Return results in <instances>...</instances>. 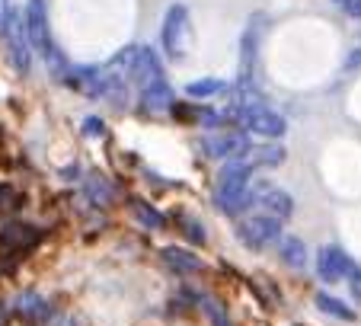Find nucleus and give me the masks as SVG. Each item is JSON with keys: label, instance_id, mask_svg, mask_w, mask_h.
Listing matches in <instances>:
<instances>
[{"label": "nucleus", "instance_id": "aec40b11", "mask_svg": "<svg viewBox=\"0 0 361 326\" xmlns=\"http://www.w3.org/2000/svg\"><path fill=\"white\" fill-rule=\"evenodd\" d=\"M202 307L208 313V320H212V326H231V317H227L224 304L218 298H202Z\"/></svg>", "mask_w": 361, "mask_h": 326}, {"label": "nucleus", "instance_id": "f8f14e48", "mask_svg": "<svg viewBox=\"0 0 361 326\" xmlns=\"http://www.w3.org/2000/svg\"><path fill=\"white\" fill-rule=\"evenodd\" d=\"M137 102H141L144 112H164V109L173 106V87L166 80L154 83V87H147V90L137 93Z\"/></svg>", "mask_w": 361, "mask_h": 326}, {"label": "nucleus", "instance_id": "f257e3e1", "mask_svg": "<svg viewBox=\"0 0 361 326\" xmlns=\"http://www.w3.org/2000/svg\"><path fill=\"white\" fill-rule=\"evenodd\" d=\"M252 176V163L243 157H233L224 160L218 173V186H214V205H218L224 215H237L246 208V186Z\"/></svg>", "mask_w": 361, "mask_h": 326}, {"label": "nucleus", "instance_id": "f03ea898", "mask_svg": "<svg viewBox=\"0 0 361 326\" xmlns=\"http://www.w3.org/2000/svg\"><path fill=\"white\" fill-rule=\"evenodd\" d=\"M23 23H26L29 48H32L42 61L51 68V74H58V68H61V52L55 48V39H51V23H48L45 0H26V13H23Z\"/></svg>", "mask_w": 361, "mask_h": 326}, {"label": "nucleus", "instance_id": "5701e85b", "mask_svg": "<svg viewBox=\"0 0 361 326\" xmlns=\"http://www.w3.org/2000/svg\"><path fill=\"white\" fill-rule=\"evenodd\" d=\"M336 7L342 10V13L355 16V20H361V0H333Z\"/></svg>", "mask_w": 361, "mask_h": 326}, {"label": "nucleus", "instance_id": "7ed1b4c3", "mask_svg": "<svg viewBox=\"0 0 361 326\" xmlns=\"http://www.w3.org/2000/svg\"><path fill=\"white\" fill-rule=\"evenodd\" d=\"M160 45H164L166 58L173 61H183L192 48V16L185 4H173L164 16V26H160Z\"/></svg>", "mask_w": 361, "mask_h": 326}, {"label": "nucleus", "instance_id": "20e7f679", "mask_svg": "<svg viewBox=\"0 0 361 326\" xmlns=\"http://www.w3.org/2000/svg\"><path fill=\"white\" fill-rule=\"evenodd\" d=\"M237 240L246 246V250L262 253V250H269L272 243L281 240V224L272 221V217H266V215H250L237 224Z\"/></svg>", "mask_w": 361, "mask_h": 326}, {"label": "nucleus", "instance_id": "6e6552de", "mask_svg": "<svg viewBox=\"0 0 361 326\" xmlns=\"http://www.w3.org/2000/svg\"><path fill=\"white\" fill-rule=\"evenodd\" d=\"M352 272H355V262L348 259V253L342 250V246L329 243V246H323V250L317 253V275H320L323 282H329V285L348 279Z\"/></svg>", "mask_w": 361, "mask_h": 326}, {"label": "nucleus", "instance_id": "4be33fe9", "mask_svg": "<svg viewBox=\"0 0 361 326\" xmlns=\"http://www.w3.org/2000/svg\"><path fill=\"white\" fill-rule=\"evenodd\" d=\"M16 205V189L10 183H0V215Z\"/></svg>", "mask_w": 361, "mask_h": 326}, {"label": "nucleus", "instance_id": "423d86ee", "mask_svg": "<svg viewBox=\"0 0 361 326\" xmlns=\"http://www.w3.org/2000/svg\"><path fill=\"white\" fill-rule=\"evenodd\" d=\"M198 150L208 160H233V157H243L250 150V138L240 131H212L198 141Z\"/></svg>", "mask_w": 361, "mask_h": 326}, {"label": "nucleus", "instance_id": "412c9836", "mask_svg": "<svg viewBox=\"0 0 361 326\" xmlns=\"http://www.w3.org/2000/svg\"><path fill=\"white\" fill-rule=\"evenodd\" d=\"M179 227H183V234L192 240V243H204V240H208L204 237V227L198 224L192 215H179Z\"/></svg>", "mask_w": 361, "mask_h": 326}, {"label": "nucleus", "instance_id": "1a4fd4ad", "mask_svg": "<svg viewBox=\"0 0 361 326\" xmlns=\"http://www.w3.org/2000/svg\"><path fill=\"white\" fill-rule=\"evenodd\" d=\"M42 231L32 224H23V221H10V224L0 227V253L7 256H23L29 253L35 243H39Z\"/></svg>", "mask_w": 361, "mask_h": 326}, {"label": "nucleus", "instance_id": "2eb2a0df", "mask_svg": "<svg viewBox=\"0 0 361 326\" xmlns=\"http://www.w3.org/2000/svg\"><path fill=\"white\" fill-rule=\"evenodd\" d=\"M87 195L99 205H112L116 202V186H112V179L93 173V176H87Z\"/></svg>", "mask_w": 361, "mask_h": 326}, {"label": "nucleus", "instance_id": "6ab92c4d", "mask_svg": "<svg viewBox=\"0 0 361 326\" xmlns=\"http://www.w3.org/2000/svg\"><path fill=\"white\" fill-rule=\"evenodd\" d=\"M185 93L195 96V99H208V96L224 93V80H221V77H202V80H192L189 87H185Z\"/></svg>", "mask_w": 361, "mask_h": 326}, {"label": "nucleus", "instance_id": "0eeeda50", "mask_svg": "<svg viewBox=\"0 0 361 326\" xmlns=\"http://www.w3.org/2000/svg\"><path fill=\"white\" fill-rule=\"evenodd\" d=\"M240 122L250 135L262 138V141H279L285 135V119L275 112V109H266V106H256V109H246L240 112Z\"/></svg>", "mask_w": 361, "mask_h": 326}, {"label": "nucleus", "instance_id": "9b49d317", "mask_svg": "<svg viewBox=\"0 0 361 326\" xmlns=\"http://www.w3.org/2000/svg\"><path fill=\"white\" fill-rule=\"evenodd\" d=\"M252 208H256V215H266L281 224V221H288V217L294 215V198L288 195L285 189H279V186H269V189L256 198Z\"/></svg>", "mask_w": 361, "mask_h": 326}, {"label": "nucleus", "instance_id": "393cba45", "mask_svg": "<svg viewBox=\"0 0 361 326\" xmlns=\"http://www.w3.org/2000/svg\"><path fill=\"white\" fill-rule=\"evenodd\" d=\"M7 13H10V0H0V32H4V23H7Z\"/></svg>", "mask_w": 361, "mask_h": 326}, {"label": "nucleus", "instance_id": "f3484780", "mask_svg": "<svg viewBox=\"0 0 361 326\" xmlns=\"http://www.w3.org/2000/svg\"><path fill=\"white\" fill-rule=\"evenodd\" d=\"M314 301H317V307H320L323 313H329V317H336V320H345V323H352V320H355V310H352V307H348L345 301L333 298V294L320 291Z\"/></svg>", "mask_w": 361, "mask_h": 326}, {"label": "nucleus", "instance_id": "4468645a", "mask_svg": "<svg viewBox=\"0 0 361 326\" xmlns=\"http://www.w3.org/2000/svg\"><path fill=\"white\" fill-rule=\"evenodd\" d=\"M279 253H281V262L291 265V269H304L307 265V246H304V240L300 237H291V234L281 237Z\"/></svg>", "mask_w": 361, "mask_h": 326}, {"label": "nucleus", "instance_id": "a211bd4d", "mask_svg": "<svg viewBox=\"0 0 361 326\" xmlns=\"http://www.w3.org/2000/svg\"><path fill=\"white\" fill-rule=\"evenodd\" d=\"M131 211H135V217L144 227H154V231H157V227H166V217L160 215L154 205L144 202V198H131Z\"/></svg>", "mask_w": 361, "mask_h": 326}, {"label": "nucleus", "instance_id": "ddd939ff", "mask_svg": "<svg viewBox=\"0 0 361 326\" xmlns=\"http://www.w3.org/2000/svg\"><path fill=\"white\" fill-rule=\"evenodd\" d=\"M160 259H164L170 269H176V272H198L202 269V259L195 256V253H189L185 246H164L160 250Z\"/></svg>", "mask_w": 361, "mask_h": 326}, {"label": "nucleus", "instance_id": "39448f33", "mask_svg": "<svg viewBox=\"0 0 361 326\" xmlns=\"http://www.w3.org/2000/svg\"><path fill=\"white\" fill-rule=\"evenodd\" d=\"M4 42H7L10 61L20 74H29V58H32V48H29V35H26V23H23V13L16 7H10L7 23H4Z\"/></svg>", "mask_w": 361, "mask_h": 326}, {"label": "nucleus", "instance_id": "dca6fc26", "mask_svg": "<svg viewBox=\"0 0 361 326\" xmlns=\"http://www.w3.org/2000/svg\"><path fill=\"white\" fill-rule=\"evenodd\" d=\"M285 147L281 144H259V147L250 154V163L252 167H281L285 163Z\"/></svg>", "mask_w": 361, "mask_h": 326}, {"label": "nucleus", "instance_id": "b1692460", "mask_svg": "<svg viewBox=\"0 0 361 326\" xmlns=\"http://www.w3.org/2000/svg\"><path fill=\"white\" fill-rule=\"evenodd\" d=\"M83 131H90L93 138H99V135H106V125H102L99 119L90 116V119H83Z\"/></svg>", "mask_w": 361, "mask_h": 326}, {"label": "nucleus", "instance_id": "9d476101", "mask_svg": "<svg viewBox=\"0 0 361 326\" xmlns=\"http://www.w3.org/2000/svg\"><path fill=\"white\" fill-rule=\"evenodd\" d=\"M259 23L262 16L256 13L246 26L243 39H240V87H252V74H256V48H259Z\"/></svg>", "mask_w": 361, "mask_h": 326}]
</instances>
